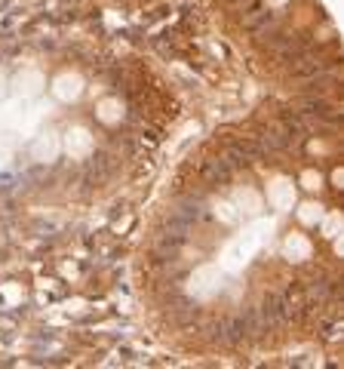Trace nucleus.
<instances>
[{"instance_id":"20e7f679","label":"nucleus","mask_w":344,"mask_h":369,"mask_svg":"<svg viewBox=\"0 0 344 369\" xmlns=\"http://www.w3.org/2000/svg\"><path fill=\"white\" fill-rule=\"evenodd\" d=\"M58 154H62V139H58V132H53V130L37 132L34 145H31V157L40 163H53Z\"/></svg>"},{"instance_id":"f3484780","label":"nucleus","mask_w":344,"mask_h":369,"mask_svg":"<svg viewBox=\"0 0 344 369\" xmlns=\"http://www.w3.org/2000/svg\"><path fill=\"white\" fill-rule=\"evenodd\" d=\"M267 4H271V6H283V4H286V0H267Z\"/></svg>"},{"instance_id":"a211bd4d","label":"nucleus","mask_w":344,"mask_h":369,"mask_svg":"<svg viewBox=\"0 0 344 369\" xmlns=\"http://www.w3.org/2000/svg\"><path fill=\"white\" fill-rule=\"evenodd\" d=\"M0 99H4V74H0Z\"/></svg>"},{"instance_id":"2eb2a0df","label":"nucleus","mask_w":344,"mask_h":369,"mask_svg":"<svg viewBox=\"0 0 344 369\" xmlns=\"http://www.w3.org/2000/svg\"><path fill=\"white\" fill-rule=\"evenodd\" d=\"M10 161H13V148H6V145H0V173L10 166Z\"/></svg>"},{"instance_id":"ddd939ff","label":"nucleus","mask_w":344,"mask_h":369,"mask_svg":"<svg viewBox=\"0 0 344 369\" xmlns=\"http://www.w3.org/2000/svg\"><path fill=\"white\" fill-rule=\"evenodd\" d=\"M323 234L326 237H338L341 234V213H329V215H323Z\"/></svg>"},{"instance_id":"1a4fd4ad","label":"nucleus","mask_w":344,"mask_h":369,"mask_svg":"<svg viewBox=\"0 0 344 369\" xmlns=\"http://www.w3.org/2000/svg\"><path fill=\"white\" fill-rule=\"evenodd\" d=\"M283 253L292 262H305V258H310V240L305 234H289L286 243H283Z\"/></svg>"},{"instance_id":"9b49d317","label":"nucleus","mask_w":344,"mask_h":369,"mask_svg":"<svg viewBox=\"0 0 344 369\" xmlns=\"http://www.w3.org/2000/svg\"><path fill=\"white\" fill-rule=\"evenodd\" d=\"M96 114H98V120L102 123H120V117H123L120 99H102L98 108H96Z\"/></svg>"},{"instance_id":"0eeeda50","label":"nucleus","mask_w":344,"mask_h":369,"mask_svg":"<svg viewBox=\"0 0 344 369\" xmlns=\"http://www.w3.org/2000/svg\"><path fill=\"white\" fill-rule=\"evenodd\" d=\"M25 111H28V99H22V96L0 99V127H19Z\"/></svg>"},{"instance_id":"423d86ee","label":"nucleus","mask_w":344,"mask_h":369,"mask_svg":"<svg viewBox=\"0 0 344 369\" xmlns=\"http://www.w3.org/2000/svg\"><path fill=\"white\" fill-rule=\"evenodd\" d=\"M92 132L89 130H83V127H71L68 132H65V139H62V148L68 151L71 157H77V161H83V157H89L92 154Z\"/></svg>"},{"instance_id":"4468645a","label":"nucleus","mask_w":344,"mask_h":369,"mask_svg":"<svg viewBox=\"0 0 344 369\" xmlns=\"http://www.w3.org/2000/svg\"><path fill=\"white\" fill-rule=\"evenodd\" d=\"M301 184H305L307 191H320V188H323V175L314 173V170H307L305 175H301Z\"/></svg>"},{"instance_id":"6e6552de","label":"nucleus","mask_w":344,"mask_h":369,"mask_svg":"<svg viewBox=\"0 0 344 369\" xmlns=\"http://www.w3.org/2000/svg\"><path fill=\"white\" fill-rule=\"evenodd\" d=\"M234 206H237L240 215H258L262 213V206H265V200L253 188H240L237 194H234Z\"/></svg>"},{"instance_id":"7ed1b4c3","label":"nucleus","mask_w":344,"mask_h":369,"mask_svg":"<svg viewBox=\"0 0 344 369\" xmlns=\"http://www.w3.org/2000/svg\"><path fill=\"white\" fill-rule=\"evenodd\" d=\"M46 87V80H44V74L34 71V68H28V71H19L13 77V96H22V99H37L40 92H44Z\"/></svg>"},{"instance_id":"f257e3e1","label":"nucleus","mask_w":344,"mask_h":369,"mask_svg":"<svg viewBox=\"0 0 344 369\" xmlns=\"http://www.w3.org/2000/svg\"><path fill=\"white\" fill-rule=\"evenodd\" d=\"M271 228H274V222H258L255 228H249L243 237L228 243V249L222 253V268H224V271H240V268L258 253L265 234H271Z\"/></svg>"},{"instance_id":"9d476101","label":"nucleus","mask_w":344,"mask_h":369,"mask_svg":"<svg viewBox=\"0 0 344 369\" xmlns=\"http://www.w3.org/2000/svg\"><path fill=\"white\" fill-rule=\"evenodd\" d=\"M218 287V271L215 268H200L194 274V280H191V292H197V296H209Z\"/></svg>"},{"instance_id":"39448f33","label":"nucleus","mask_w":344,"mask_h":369,"mask_svg":"<svg viewBox=\"0 0 344 369\" xmlns=\"http://www.w3.org/2000/svg\"><path fill=\"white\" fill-rule=\"evenodd\" d=\"M53 96L58 102H77L83 96V77L77 71H65L53 80Z\"/></svg>"},{"instance_id":"dca6fc26","label":"nucleus","mask_w":344,"mask_h":369,"mask_svg":"<svg viewBox=\"0 0 344 369\" xmlns=\"http://www.w3.org/2000/svg\"><path fill=\"white\" fill-rule=\"evenodd\" d=\"M218 209H222V219H224V222H234V213H231L234 206H228V204H218Z\"/></svg>"},{"instance_id":"f03ea898","label":"nucleus","mask_w":344,"mask_h":369,"mask_svg":"<svg viewBox=\"0 0 344 369\" xmlns=\"http://www.w3.org/2000/svg\"><path fill=\"white\" fill-rule=\"evenodd\" d=\"M295 184H292L289 179H274L271 184H267V204H271L274 209H280V213H292V206H295Z\"/></svg>"},{"instance_id":"f8f14e48","label":"nucleus","mask_w":344,"mask_h":369,"mask_svg":"<svg viewBox=\"0 0 344 369\" xmlns=\"http://www.w3.org/2000/svg\"><path fill=\"white\" fill-rule=\"evenodd\" d=\"M323 206L317 204V200H307V204H301L298 206V219L305 222V225H320V219H323Z\"/></svg>"}]
</instances>
